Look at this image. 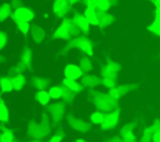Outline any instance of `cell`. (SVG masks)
<instances>
[{
	"instance_id": "cell-6",
	"label": "cell",
	"mask_w": 160,
	"mask_h": 142,
	"mask_svg": "<svg viewBox=\"0 0 160 142\" xmlns=\"http://www.w3.org/2000/svg\"><path fill=\"white\" fill-rule=\"evenodd\" d=\"M65 120H66L68 125L70 126V128H72L76 132L88 133L89 131H91V122L90 121H86L84 118H79L72 113H66Z\"/></svg>"
},
{
	"instance_id": "cell-13",
	"label": "cell",
	"mask_w": 160,
	"mask_h": 142,
	"mask_svg": "<svg viewBox=\"0 0 160 142\" xmlns=\"http://www.w3.org/2000/svg\"><path fill=\"white\" fill-rule=\"evenodd\" d=\"M80 82H81V85L84 86V88H89V90L94 88V90H95L98 86L101 85V77H99V76L95 75V73L88 72V73H84V75L81 76Z\"/></svg>"
},
{
	"instance_id": "cell-42",
	"label": "cell",
	"mask_w": 160,
	"mask_h": 142,
	"mask_svg": "<svg viewBox=\"0 0 160 142\" xmlns=\"http://www.w3.org/2000/svg\"><path fill=\"white\" fill-rule=\"evenodd\" d=\"M76 142H85V140H84V138H78Z\"/></svg>"
},
{
	"instance_id": "cell-27",
	"label": "cell",
	"mask_w": 160,
	"mask_h": 142,
	"mask_svg": "<svg viewBox=\"0 0 160 142\" xmlns=\"http://www.w3.org/2000/svg\"><path fill=\"white\" fill-rule=\"evenodd\" d=\"M62 86V96H61V101H64L65 103H71L74 102V100L76 98V92H74L72 90L68 88L66 86Z\"/></svg>"
},
{
	"instance_id": "cell-18",
	"label": "cell",
	"mask_w": 160,
	"mask_h": 142,
	"mask_svg": "<svg viewBox=\"0 0 160 142\" xmlns=\"http://www.w3.org/2000/svg\"><path fill=\"white\" fill-rule=\"evenodd\" d=\"M31 85L36 90H46L48 87H50V80L48 77H45V76L35 75L31 78Z\"/></svg>"
},
{
	"instance_id": "cell-16",
	"label": "cell",
	"mask_w": 160,
	"mask_h": 142,
	"mask_svg": "<svg viewBox=\"0 0 160 142\" xmlns=\"http://www.w3.org/2000/svg\"><path fill=\"white\" fill-rule=\"evenodd\" d=\"M114 20H115V17L111 14H109L108 11H98V21H99L98 26H100L101 29L110 26L114 22Z\"/></svg>"
},
{
	"instance_id": "cell-4",
	"label": "cell",
	"mask_w": 160,
	"mask_h": 142,
	"mask_svg": "<svg viewBox=\"0 0 160 142\" xmlns=\"http://www.w3.org/2000/svg\"><path fill=\"white\" fill-rule=\"evenodd\" d=\"M90 96H91V102L94 103V106L102 112H109L111 110H115L118 106V100L112 98L108 92H99L91 88Z\"/></svg>"
},
{
	"instance_id": "cell-11",
	"label": "cell",
	"mask_w": 160,
	"mask_h": 142,
	"mask_svg": "<svg viewBox=\"0 0 160 142\" xmlns=\"http://www.w3.org/2000/svg\"><path fill=\"white\" fill-rule=\"evenodd\" d=\"M19 61L25 66L28 72L32 71V64H34V52L29 46H24V49L20 52Z\"/></svg>"
},
{
	"instance_id": "cell-21",
	"label": "cell",
	"mask_w": 160,
	"mask_h": 142,
	"mask_svg": "<svg viewBox=\"0 0 160 142\" xmlns=\"http://www.w3.org/2000/svg\"><path fill=\"white\" fill-rule=\"evenodd\" d=\"M34 98H35V101H36L40 106H44V107L51 101L50 95H49V92H48L46 90H36V92H35V95H34Z\"/></svg>"
},
{
	"instance_id": "cell-22",
	"label": "cell",
	"mask_w": 160,
	"mask_h": 142,
	"mask_svg": "<svg viewBox=\"0 0 160 142\" xmlns=\"http://www.w3.org/2000/svg\"><path fill=\"white\" fill-rule=\"evenodd\" d=\"M78 65L80 66V69L82 70L84 73L91 72L92 69H94V64H92V61H91V59H90L89 55H84V56H81V57L79 59V64H78Z\"/></svg>"
},
{
	"instance_id": "cell-32",
	"label": "cell",
	"mask_w": 160,
	"mask_h": 142,
	"mask_svg": "<svg viewBox=\"0 0 160 142\" xmlns=\"http://www.w3.org/2000/svg\"><path fill=\"white\" fill-rule=\"evenodd\" d=\"M15 26H16L18 31L22 35H28L30 31V22H28V21H16Z\"/></svg>"
},
{
	"instance_id": "cell-44",
	"label": "cell",
	"mask_w": 160,
	"mask_h": 142,
	"mask_svg": "<svg viewBox=\"0 0 160 142\" xmlns=\"http://www.w3.org/2000/svg\"><path fill=\"white\" fill-rule=\"evenodd\" d=\"M4 128H5V126H4V125L0 122V131H1V130H4Z\"/></svg>"
},
{
	"instance_id": "cell-8",
	"label": "cell",
	"mask_w": 160,
	"mask_h": 142,
	"mask_svg": "<svg viewBox=\"0 0 160 142\" xmlns=\"http://www.w3.org/2000/svg\"><path fill=\"white\" fill-rule=\"evenodd\" d=\"M51 9H52V12L56 17L64 19L65 16H68L70 14L72 5L68 0H52Z\"/></svg>"
},
{
	"instance_id": "cell-20",
	"label": "cell",
	"mask_w": 160,
	"mask_h": 142,
	"mask_svg": "<svg viewBox=\"0 0 160 142\" xmlns=\"http://www.w3.org/2000/svg\"><path fill=\"white\" fill-rule=\"evenodd\" d=\"M61 85L66 86L68 88L72 90V91L76 92V93H80V92L84 91V86L81 85V82H79V80H72V78H66V77H64Z\"/></svg>"
},
{
	"instance_id": "cell-10",
	"label": "cell",
	"mask_w": 160,
	"mask_h": 142,
	"mask_svg": "<svg viewBox=\"0 0 160 142\" xmlns=\"http://www.w3.org/2000/svg\"><path fill=\"white\" fill-rule=\"evenodd\" d=\"M120 70V65L116 64L115 61H106V64H104L101 66V70H100V75L101 77H106V78H111V80H115L116 81V75Z\"/></svg>"
},
{
	"instance_id": "cell-3",
	"label": "cell",
	"mask_w": 160,
	"mask_h": 142,
	"mask_svg": "<svg viewBox=\"0 0 160 142\" xmlns=\"http://www.w3.org/2000/svg\"><path fill=\"white\" fill-rule=\"evenodd\" d=\"M72 49H79L81 52H84L85 55L92 56L94 54V44L91 41V39L88 35L80 34L76 36H72L71 39H69L64 46V51L68 52Z\"/></svg>"
},
{
	"instance_id": "cell-24",
	"label": "cell",
	"mask_w": 160,
	"mask_h": 142,
	"mask_svg": "<svg viewBox=\"0 0 160 142\" xmlns=\"http://www.w3.org/2000/svg\"><path fill=\"white\" fill-rule=\"evenodd\" d=\"M12 14V7L10 2H2L0 5V22L6 21L9 17H11Z\"/></svg>"
},
{
	"instance_id": "cell-40",
	"label": "cell",
	"mask_w": 160,
	"mask_h": 142,
	"mask_svg": "<svg viewBox=\"0 0 160 142\" xmlns=\"http://www.w3.org/2000/svg\"><path fill=\"white\" fill-rule=\"evenodd\" d=\"M68 1H69L71 5H76V4H79L81 0H68Z\"/></svg>"
},
{
	"instance_id": "cell-14",
	"label": "cell",
	"mask_w": 160,
	"mask_h": 142,
	"mask_svg": "<svg viewBox=\"0 0 160 142\" xmlns=\"http://www.w3.org/2000/svg\"><path fill=\"white\" fill-rule=\"evenodd\" d=\"M30 36H31V40L35 42V44H38V45H40V44H42L44 42V40L46 39V31H45V29L41 26V25H39V24H32V25H30Z\"/></svg>"
},
{
	"instance_id": "cell-34",
	"label": "cell",
	"mask_w": 160,
	"mask_h": 142,
	"mask_svg": "<svg viewBox=\"0 0 160 142\" xmlns=\"http://www.w3.org/2000/svg\"><path fill=\"white\" fill-rule=\"evenodd\" d=\"M149 29L152 30V31H155L156 34H160V7L156 11V20H155V22Z\"/></svg>"
},
{
	"instance_id": "cell-9",
	"label": "cell",
	"mask_w": 160,
	"mask_h": 142,
	"mask_svg": "<svg viewBox=\"0 0 160 142\" xmlns=\"http://www.w3.org/2000/svg\"><path fill=\"white\" fill-rule=\"evenodd\" d=\"M119 118H120V113L118 111V108L115 110H111L109 112H105V117H104V121L100 125L101 130L104 131H110L112 128H115L119 123Z\"/></svg>"
},
{
	"instance_id": "cell-12",
	"label": "cell",
	"mask_w": 160,
	"mask_h": 142,
	"mask_svg": "<svg viewBox=\"0 0 160 142\" xmlns=\"http://www.w3.org/2000/svg\"><path fill=\"white\" fill-rule=\"evenodd\" d=\"M71 19L75 21V24L78 25V27L80 29V31H81V34H84V35H88L89 34V31H90V22H89V20L85 17V15L82 14V12H79V11H72V16H71Z\"/></svg>"
},
{
	"instance_id": "cell-7",
	"label": "cell",
	"mask_w": 160,
	"mask_h": 142,
	"mask_svg": "<svg viewBox=\"0 0 160 142\" xmlns=\"http://www.w3.org/2000/svg\"><path fill=\"white\" fill-rule=\"evenodd\" d=\"M11 19L14 20V22L16 21H28L31 22L35 19V12L30 9L24 6H19L16 9H12V14H11Z\"/></svg>"
},
{
	"instance_id": "cell-33",
	"label": "cell",
	"mask_w": 160,
	"mask_h": 142,
	"mask_svg": "<svg viewBox=\"0 0 160 142\" xmlns=\"http://www.w3.org/2000/svg\"><path fill=\"white\" fill-rule=\"evenodd\" d=\"M110 6H111V2L109 0H98V2H96L98 11H109Z\"/></svg>"
},
{
	"instance_id": "cell-31",
	"label": "cell",
	"mask_w": 160,
	"mask_h": 142,
	"mask_svg": "<svg viewBox=\"0 0 160 142\" xmlns=\"http://www.w3.org/2000/svg\"><path fill=\"white\" fill-rule=\"evenodd\" d=\"M10 120V113H9V108L5 105V102L2 100H0V122L1 123H6Z\"/></svg>"
},
{
	"instance_id": "cell-39",
	"label": "cell",
	"mask_w": 160,
	"mask_h": 142,
	"mask_svg": "<svg viewBox=\"0 0 160 142\" xmlns=\"http://www.w3.org/2000/svg\"><path fill=\"white\" fill-rule=\"evenodd\" d=\"M54 133L59 135L61 138H65V131H64V128H62V127H58V128L54 131Z\"/></svg>"
},
{
	"instance_id": "cell-19",
	"label": "cell",
	"mask_w": 160,
	"mask_h": 142,
	"mask_svg": "<svg viewBox=\"0 0 160 142\" xmlns=\"http://www.w3.org/2000/svg\"><path fill=\"white\" fill-rule=\"evenodd\" d=\"M82 14H84L85 17L89 20V22H90L91 26H98L99 21H98V10H96V7H92V6H85Z\"/></svg>"
},
{
	"instance_id": "cell-28",
	"label": "cell",
	"mask_w": 160,
	"mask_h": 142,
	"mask_svg": "<svg viewBox=\"0 0 160 142\" xmlns=\"http://www.w3.org/2000/svg\"><path fill=\"white\" fill-rule=\"evenodd\" d=\"M16 140L15 133L12 130L5 127L4 130L0 131V142H14Z\"/></svg>"
},
{
	"instance_id": "cell-25",
	"label": "cell",
	"mask_w": 160,
	"mask_h": 142,
	"mask_svg": "<svg viewBox=\"0 0 160 142\" xmlns=\"http://www.w3.org/2000/svg\"><path fill=\"white\" fill-rule=\"evenodd\" d=\"M126 92H128V87H126V86H116V85H115L114 87H110L109 91H108V93H109L112 98H115V100L121 98Z\"/></svg>"
},
{
	"instance_id": "cell-41",
	"label": "cell",
	"mask_w": 160,
	"mask_h": 142,
	"mask_svg": "<svg viewBox=\"0 0 160 142\" xmlns=\"http://www.w3.org/2000/svg\"><path fill=\"white\" fill-rule=\"evenodd\" d=\"M4 62H5V57H4L2 55H0V65L4 64Z\"/></svg>"
},
{
	"instance_id": "cell-23",
	"label": "cell",
	"mask_w": 160,
	"mask_h": 142,
	"mask_svg": "<svg viewBox=\"0 0 160 142\" xmlns=\"http://www.w3.org/2000/svg\"><path fill=\"white\" fill-rule=\"evenodd\" d=\"M132 130H134V125H125L121 127L120 130V136H121V140L126 141V142H130V141H135V136L132 133Z\"/></svg>"
},
{
	"instance_id": "cell-37",
	"label": "cell",
	"mask_w": 160,
	"mask_h": 142,
	"mask_svg": "<svg viewBox=\"0 0 160 142\" xmlns=\"http://www.w3.org/2000/svg\"><path fill=\"white\" fill-rule=\"evenodd\" d=\"M10 4H11V7L12 9H16L19 6H24V1L22 0H11Z\"/></svg>"
},
{
	"instance_id": "cell-35",
	"label": "cell",
	"mask_w": 160,
	"mask_h": 142,
	"mask_svg": "<svg viewBox=\"0 0 160 142\" xmlns=\"http://www.w3.org/2000/svg\"><path fill=\"white\" fill-rule=\"evenodd\" d=\"M8 45V34L0 30V51H2Z\"/></svg>"
},
{
	"instance_id": "cell-43",
	"label": "cell",
	"mask_w": 160,
	"mask_h": 142,
	"mask_svg": "<svg viewBox=\"0 0 160 142\" xmlns=\"http://www.w3.org/2000/svg\"><path fill=\"white\" fill-rule=\"evenodd\" d=\"M154 1H155V4H156L159 7H160V0H154Z\"/></svg>"
},
{
	"instance_id": "cell-5",
	"label": "cell",
	"mask_w": 160,
	"mask_h": 142,
	"mask_svg": "<svg viewBox=\"0 0 160 142\" xmlns=\"http://www.w3.org/2000/svg\"><path fill=\"white\" fill-rule=\"evenodd\" d=\"M45 111L50 116V120L54 125H59L65 120L66 116V103L61 100H56L55 102H49L45 106Z\"/></svg>"
},
{
	"instance_id": "cell-1",
	"label": "cell",
	"mask_w": 160,
	"mask_h": 142,
	"mask_svg": "<svg viewBox=\"0 0 160 142\" xmlns=\"http://www.w3.org/2000/svg\"><path fill=\"white\" fill-rule=\"evenodd\" d=\"M52 128L50 121H30L26 125L25 135L31 141H42L51 136Z\"/></svg>"
},
{
	"instance_id": "cell-2",
	"label": "cell",
	"mask_w": 160,
	"mask_h": 142,
	"mask_svg": "<svg viewBox=\"0 0 160 142\" xmlns=\"http://www.w3.org/2000/svg\"><path fill=\"white\" fill-rule=\"evenodd\" d=\"M80 34H81V31L78 27V25L75 24V21L71 17H66L65 16L64 19H61L60 25L52 32V39L68 41L72 36H76V35H80Z\"/></svg>"
},
{
	"instance_id": "cell-38",
	"label": "cell",
	"mask_w": 160,
	"mask_h": 142,
	"mask_svg": "<svg viewBox=\"0 0 160 142\" xmlns=\"http://www.w3.org/2000/svg\"><path fill=\"white\" fill-rule=\"evenodd\" d=\"M64 138H61L59 135H56V133H52L51 135V137H49V141L50 142H61Z\"/></svg>"
},
{
	"instance_id": "cell-29",
	"label": "cell",
	"mask_w": 160,
	"mask_h": 142,
	"mask_svg": "<svg viewBox=\"0 0 160 142\" xmlns=\"http://www.w3.org/2000/svg\"><path fill=\"white\" fill-rule=\"evenodd\" d=\"M48 92H49L51 100H54V101L61 100V96H62V86L61 85H54V86L49 87Z\"/></svg>"
},
{
	"instance_id": "cell-30",
	"label": "cell",
	"mask_w": 160,
	"mask_h": 142,
	"mask_svg": "<svg viewBox=\"0 0 160 142\" xmlns=\"http://www.w3.org/2000/svg\"><path fill=\"white\" fill-rule=\"evenodd\" d=\"M104 117H105V112L98 110V111H94V112L90 113L89 120L92 125H101L102 121H104Z\"/></svg>"
},
{
	"instance_id": "cell-26",
	"label": "cell",
	"mask_w": 160,
	"mask_h": 142,
	"mask_svg": "<svg viewBox=\"0 0 160 142\" xmlns=\"http://www.w3.org/2000/svg\"><path fill=\"white\" fill-rule=\"evenodd\" d=\"M14 91V86H12V82H11V78L8 76H4V77H0V92L2 93H10Z\"/></svg>"
},
{
	"instance_id": "cell-36",
	"label": "cell",
	"mask_w": 160,
	"mask_h": 142,
	"mask_svg": "<svg viewBox=\"0 0 160 142\" xmlns=\"http://www.w3.org/2000/svg\"><path fill=\"white\" fill-rule=\"evenodd\" d=\"M101 85H102V86H105L106 88L114 87V86H115V80L106 78V77H101Z\"/></svg>"
},
{
	"instance_id": "cell-15",
	"label": "cell",
	"mask_w": 160,
	"mask_h": 142,
	"mask_svg": "<svg viewBox=\"0 0 160 142\" xmlns=\"http://www.w3.org/2000/svg\"><path fill=\"white\" fill-rule=\"evenodd\" d=\"M84 75L82 70L78 64H68L64 67V76L66 78H72V80H80L81 76Z\"/></svg>"
},
{
	"instance_id": "cell-17",
	"label": "cell",
	"mask_w": 160,
	"mask_h": 142,
	"mask_svg": "<svg viewBox=\"0 0 160 142\" xmlns=\"http://www.w3.org/2000/svg\"><path fill=\"white\" fill-rule=\"evenodd\" d=\"M12 86H14V91H22L24 87L26 86V77L25 73H15L12 76H10Z\"/></svg>"
}]
</instances>
